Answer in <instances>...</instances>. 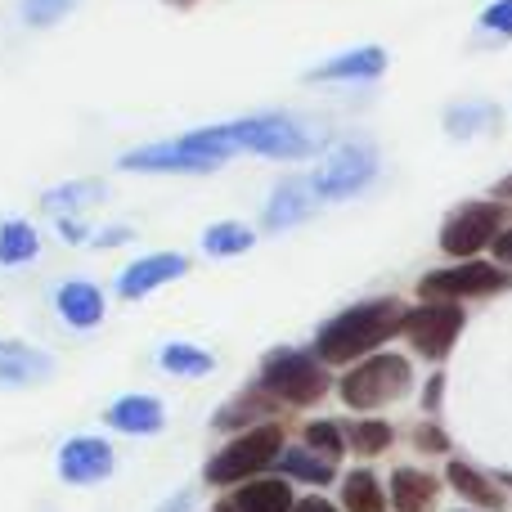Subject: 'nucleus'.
<instances>
[{
  "label": "nucleus",
  "mask_w": 512,
  "mask_h": 512,
  "mask_svg": "<svg viewBox=\"0 0 512 512\" xmlns=\"http://www.w3.org/2000/svg\"><path fill=\"white\" fill-rule=\"evenodd\" d=\"M405 324V310L396 301H360V306L342 310L337 319H328L315 337V351L319 360L328 364H346V360H360L364 351L382 346L387 337L400 333Z\"/></svg>",
  "instance_id": "nucleus-1"
},
{
  "label": "nucleus",
  "mask_w": 512,
  "mask_h": 512,
  "mask_svg": "<svg viewBox=\"0 0 512 512\" xmlns=\"http://www.w3.org/2000/svg\"><path fill=\"white\" fill-rule=\"evenodd\" d=\"M225 140L234 149H252V153H265V158H306L315 149L306 126H297L292 117H248V122H230L221 126Z\"/></svg>",
  "instance_id": "nucleus-2"
},
{
  "label": "nucleus",
  "mask_w": 512,
  "mask_h": 512,
  "mask_svg": "<svg viewBox=\"0 0 512 512\" xmlns=\"http://www.w3.org/2000/svg\"><path fill=\"white\" fill-rule=\"evenodd\" d=\"M409 382H414L409 378V360H400V355H373V360H364L360 369L342 378V400L351 409H378L405 396Z\"/></svg>",
  "instance_id": "nucleus-3"
},
{
  "label": "nucleus",
  "mask_w": 512,
  "mask_h": 512,
  "mask_svg": "<svg viewBox=\"0 0 512 512\" xmlns=\"http://www.w3.org/2000/svg\"><path fill=\"white\" fill-rule=\"evenodd\" d=\"M261 387L288 405H310L328 391V373L301 351H274L261 369Z\"/></svg>",
  "instance_id": "nucleus-4"
},
{
  "label": "nucleus",
  "mask_w": 512,
  "mask_h": 512,
  "mask_svg": "<svg viewBox=\"0 0 512 512\" xmlns=\"http://www.w3.org/2000/svg\"><path fill=\"white\" fill-rule=\"evenodd\" d=\"M279 459V432L274 427H252L239 441H230L212 463H207V481L225 486V481H248L252 472L270 468Z\"/></svg>",
  "instance_id": "nucleus-5"
},
{
  "label": "nucleus",
  "mask_w": 512,
  "mask_h": 512,
  "mask_svg": "<svg viewBox=\"0 0 512 512\" xmlns=\"http://www.w3.org/2000/svg\"><path fill=\"white\" fill-rule=\"evenodd\" d=\"M504 230V207L499 203H468L445 221V234H441V248L450 256H477L481 248L499 239Z\"/></svg>",
  "instance_id": "nucleus-6"
},
{
  "label": "nucleus",
  "mask_w": 512,
  "mask_h": 512,
  "mask_svg": "<svg viewBox=\"0 0 512 512\" xmlns=\"http://www.w3.org/2000/svg\"><path fill=\"white\" fill-rule=\"evenodd\" d=\"M373 171H378V158H373V149L346 144V149L328 153L324 167L310 176V189H315L319 198H351V194H360V189L369 185Z\"/></svg>",
  "instance_id": "nucleus-7"
},
{
  "label": "nucleus",
  "mask_w": 512,
  "mask_h": 512,
  "mask_svg": "<svg viewBox=\"0 0 512 512\" xmlns=\"http://www.w3.org/2000/svg\"><path fill=\"white\" fill-rule=\"evenodd\" d=\"M400 328H405V337L423 355L441 360V355H450L454 337H459V328H463V310L454 306V301H423L418 310H409Z\"/></svg>",
  "instance_id": "nucleus-8"
},
{
  "label": "nucleus",
  "mask_w": 512,
  "mask_h": 512,
  "mask_svg": "<svg viewBox=\"0 0 512 512\" xmlns=\"http://www.w3.org/2000/svg\"><path fill=\"white\" fill-rule=\"evenodd\" d=\"M508 288V270L504 265H486V261H472V265H454V270H436L418 283L427 301H450V297H490V292Z\"/></svg>",
  "instance_id": "nucleus-9"
},
{
  "label": "nucleus",
  "mask_w": 512,
  "mask_h": 512,
  "mask_svg": "<svg viewBox=\"0 0 512 512\" xmlns=\"http://www.w3.org/2000/svg\"><path fill=\"white\" fill-rule=\"evenodd\" d=\"M221 153L212 149H198V144H189L185 135L180 140H167V144H153V149H135L122 158L126 171H212L221 167Z\"/></svg>",
  "instance_id": "nucleus-10"
},
{
  "label": "nucleus",
  "mask_w": 512,
  "mask_h": 512,
  "mask_svg": "<svg viewBox=\"0 0 512 512\" xmlns=\"http://www.w3.org/2000/svg\"><path fill=\"white\" fill-rule=\"evenodd\" d=\"M113 468H117L113 450H108L104 441H95V436H72L59 454V472L72 486H95V481H104Z\"/></svg>",
  "instance_id": "nucleus-11"
},
{
  "label": "nucleus",
  "mask_w": 512,
  "mask_h": 512,
  "mask_svg": "<svg viewBox=\"0 0 512 512\" xmlns=\"http://www.w3.org/2000/svg\"><path fill=\"white\" fill-rule=\"evenodd\" d=\"M185 270H189V261H185V256H176V252L144 256V261L126 265V274H122V283H117V292H122V297H144V292H153V288H162V283L180 279Z\"/></svg>",
  "instance_id": "nucleus-12"
},
{
  "label": "nucleus",
  "mask_w": 512,
  "mask_h": 512,
  "mask_svg": "<svg viewBox=\"0 0 512 512\" xmlns=\"http://www.w3.org/2000/svg\"><path fill=\"white\" fill-rule=\"evenodd\" d=\"M104 423L117 427V432L149 436V432H158V427L167 423V414H162V400H153V396H122L104 414Z\"/></svg>",
  "instance_id": "nucleus-13"
},
{
  "label": "nucleus",
  "mask_w": 512,
  "mask_h": 512,
  "mask_svg": "<svg viewBox=\"0 0 512 512\" xmlns=\"http://www.w3.org/2000/svg\"><path fill=\"white\" fill-rule=\"evenodd\" d=\"M54 301H59L63 324H72V328H95L99 319H104V292H99L95 283H86V279L63 283Z\"/></svg>",
  "instance_id": "nucleus-14"
},
{
  "label": "nucleus",
  "mask_w": 512,
  "mask_h": 512,
  "mask_svg": "<svg viewBox=\"0 0 512 512\" xmlns=\"http://www.w3.org/2000/svg\"><path fill=\"white\" fill-rule=\"evenodd\" d=\"M382 68H387V54L378 45H369V50H351L342 59L319 63L310 72V81H373V77H382Z\"/></svg>",
  "instance_id": "nucleus-15"
},
{
  "label": "nucleus",
  "mask_w": 512,
  "mask_h": 512,
  "mask_svg": "<svg viewBox=\"0 0 512 512\" xmlns=\"http://www.w3.org/2000/svg\"><path fill=\"white\" fill-rule=\"evenodd\" d=\"M50 369H54V360L32 351V346H23V342L0 346V387H27V382L45 378Z\"/></svg>",
  "instance_id": "nucleus-16"
},
{
  "label": "nucleus",
  "mask_w": 512,
  "mask_h": 512,
  "mask_svg": "<svg viewBox=\"0 0 512 512\" xmlns=\"http://www.w3.org/2000/svg\"><path fill=\"white\" fill-rule=\"evenodd\" d=\"M436 495H441L436 477H427L418 468H400L391 477V504H396V512H432Z\"/></svg>",
  "instance_id": "nucleus-17"
},
{
  "label": "nucleus",
  "mask_w": 512,
  "mask_h": 512,
  "mask_svg": "<svg viewBox=\"0 0 512 512\" xmlns=\"http://www.w3.org/2000/svg\"><path fill=\"white\" fill-rule=\"evenodd\" d=\"M306 216H310V185L288 180V185L274 189L270 212H265V225H270V230H288V225L306 221Z\"/></svg>",
  "instance_id": "nucleus-18"
},
{
  "label": "nucleus",
  "mask_w": 512,
  "mask_h": 512,
  "mask_svg": "<svg viewBox=\"0 0 512 512\" xmlns=\"http://www.w3.org/2000/svg\"><path fill=\"white\" fill-rule=\"evenodd\" d=\"M234 512H292V490L288 481H252V486L239 490L234 499Z\"/></svg>",
  "instance_id": "nucleus-19"
},
{
  "label": "nucleus",
  "mask_w": 512,
  "mask_h": 512,
  "mask_svg": "<svg viewBox=\"0 0 512 512\" xmlns=\"http://www.w3.org/2000/svg\"><path fill=\"white\" fill-rule=\"evenodd\" d=\"M279 463L292 481H310V486H328L333 481V459L324 454H310V445H292V450H279Z\"/></svg>",
  "instance_id": "nucleus-20"
},
{
  "label": "nucleus",
  "mask_w": 512,
  "mask_h": 512,
  "mask_svg": "<svg viewBox=\"0 0 512 512\" xmlns=\"http://www.w3.org/2000/svg\"><path fill=\"white\" fill-rule=\"evenodd\" d=\"M41 252V239L27 221H5L0 225V265H23Z\"/></svg>",
  "instance_id": "nucleus-21"
},
{
  "label": "nucleus",
  "mask_w": 512,
  "mask_h": 512,
  "mask_svg": "<svg viewBox=\"0 0 512 512\" xmlns=\"http://www.w3.org/2000/svg\"><path fill=\"white\" fill-rule=\"evenodd\" d=\"M162 369L176 373V378H207V373H212V355L198 351V346L176 342L162 351Z\"/></svg>",
  "instance_id": "nucleus-22"
},
{
  "label": "nucleus",
  "mask_w": 512,
  "mask_h": 512,
  "mask_svg": "<svg viewBox=\"0 0 512 512\" xmlns=\"http://www.w3.org/2000/svg\"><path fill=\"white\" fill-rule=\"evenodd\" d=\"M450 481H454V490H459L463 499H472V504H481V508H499V490L490 486L481 472H472L468 463H450Z\"/></svg>",
  "instance_id": "nucleus-23"
},
{
  "label": "nucleus",
  "mask_w": 512,
  "mask_h": 512,
  "mask_svg": "<svg viewBox=\"0 0 512 512\" xmlns=\"http://www.w3.org/2000/svg\"><path fill=\"white\" fill-rule=\"evenodd\" d=\"M203 248L212 256H239L252 248V230L248 225H212L203 239Z\"/></svg>",
  "instance_id": "nucleus-24"
},
{
  "label": "nucleus",
  "mask_w": 512,
  "mask_h": 512,
  "mask_svg": "<svg viewBox=\"0 0 512 512\" xmlns=\"http://www.w3.org/2000/svg\"><path fill=\"white\" fill-rule=\"evenodd\" d=\"M346 508L351 512H382V490L373 472H351L346 477Z\"/></svg>",
  "instance_id": "nucleus-25"
},
{
  "label": "nucleus",
  "mask_w": 512,
  "mask_h": 512,
  "mask_svg": "<svg viewBox=\"0 0 512 512\" xmlns=\"http://www.w3.org/2000/svg\"><path fill=\"white\" fill-rule=\"evenodd\" d=\"M99 198H104V185H99V180H81V185L50 189L45 207H86V203H99Z\"/></svg>",
  "instance_id": "nucleus-26"
},
{
  "label": "nucleus",
  "mask_w": 512,
  "mask_h": 512,
  "mask_svg": "<svg viewBox=\"0 0 512 512\" xmlns=\"http://www.w3.org/2000/svg\"><path fill=\"white\" fill-rule=\"evenodd\" d=\"M351 441H355V450H364V454H382L391 441H396V432H391V423H378V418H364V423H355Z\"/></svg>",
  "instance_id": "nucleus-27"
},
{
  "label": "nucleus",
  "mask_w": 512,
  "mask_h": 512,
  "mask_svg": "<svg viewBox=\"0 0 512 512\" xmlns=\"http://www.w3.org/2000/svg\"><path fill=\"white\" fill-rule=\"evenodd\" d=\"M306 445H310V450H315V454H324V459H342V450H346V445H342V427H337V423H310L306 427Z\"/></svg>",
  "instance_id": "nucleus-28"
},
{
  "label": "nucleus",
  "mask_w": 512,
  "mask_h": 512,
  "mask_svg": "<svg viewBox=\"0 0 512 512\" xmlns=\"http://www.w3.org/2000/svg\"><path fill=\"white\" fill-rule=\"evenodd\" d=\"M490 117H495V108L490 104H477V108H454L450 113V135H477V131H486L490 126Z\"/></svg>",
  "instance_id": "nucleus-29"
},
{
  "label": "nucleus",
  "mask_w": 512,
  "mask_h": 512,
  "mask_svg": "<svg viewBox=\"0 0 512 512\" xmlns=\"http://www.w3.org/2000/svg\"><path fill=\"white\" fill-rule=\"evenodd\" d=\"M68 9H72V0H23V18L27 23H36V27L59 23Z\"/></svg>",
  "instance_id": "nucleus-30"
},
{
  "label": "nucleus",
  "mask_w": 512,
  "mask_h": 512,
  "mask_svg": "<svg viewBox=\"0 0 512 512\" xmlns=\"http://www.w3.org/2000/svg\"><path fill=\"white\" fill-rule=\"evenodd\" d=\"M256 414H265V400H256V396H243V400H234L225 414H216V427H234V423H252Z\"/></svg>",
  "instance_id": "nucleus-31"
},
{
  "label": "nucleus",
  "mask_w": 512,
  "mask_h": 512,
  "mask_svg": "<svg viewBox=\"0 0 512 512\" xmlns=\"http://www.w3.org/2000/svg\"><path fill=\"white\" fill-rule=\"evenodd\" d=\"M481 23H486L490 32H504V36H512V0H499V5H490L486 14H481Z\"/></svg>",
  "instance_id": "nucleus-32"
},
{
  "label": "nucleus",
  "mask_w": 512,
  "mask_h": 512,
  "mask_svg": "<svg viewBox=\"0 0 512 512\" xmlns=\"http://www.w3.org/2000/svg\"><path fill=\"white\" fill-rule=\"evenodd\" d=\"M418 445L423 450H450V441H445V432H436V427H418Z\"/></svg>",
  "instance_id": "nucleus-33"
},
{
  "label": "nucleus",
  "mask_w": 512,
  "mask_h": 512,
  "mask_svg": "<svg viewBox=\"0 0 512 512\" xmlns=\"http://www.w3.org/2000/svg\"><path fill=\"white\" fill-rule=\"evenodd\" d=\"M490 248H495V256H499V265H512V225L504 234H499L495 243H490Z\"/></svg>",
  "instance_id": "nucleus-34"
},
{
  "label": "nucleus",
  "mask_w": 512,
  "mask_h": 512,
  "mask_svg": "<svg viewBox=\"0 0 512 512\" xmlns=\"http://www.w3.org/2000/svg\"><path fill=\"white\" fill-rule=\"evenodd\" d=\"M189 508H194V495H189V490H185V495H171V499H167V504H162L158 512H189Z\"/></svg>",
  "instance_id": "nucleus-35"
},
{
  "label": "nucleus",
  "mask_w": 512,
  "mask_h": 512,
  "mask_svg": "<svg viewBox=\"0 0 512 512\" xmlns=\"http://www.w3.org/2000/svg\"><path fill=\"white\" fill-rule=\"evenodd\" d=\"M292 512H337L328 499H301V504H292Z\"/></svg>",
  "instance_id": "nucleus-36"
},
{
  "label": "nucleus",
  "mask_w": 512,
  "mask_h": 512,
  "mask_svg": "<svg viewBox=\"0 0 512 512\" xmlns=\"http://www.w3.org/2000/svg\"><path fill=\"white\" fill-rule=\"evenodd\" d=\"M59 230H63V239H68V243H81V239H86V225H77V221H63Z\"/></svg>",
  "instance_id": "nucleus-37"
},
{
  "label": "nucleus",
  "mask_w": 512,
  "mask_h": 512,
  "mask_svg": "<svg viewBox=\"0 0 512 512\" xmlns=\"http://www.w3.org/2000/svg\"><path fill=\"white\" fill-rule=\"evenodd\" d=\"M495 194H499V198H512V176H508V180H499Z\"/></svg>",
  "instance_id": "nucleus-38"
},
{
  "label": "nucleus",
  "mask_w": 512,
  "mask_h": 512,
  "mask_svg": "<svg viewBox=\"0 0 512 512\" xmlns=\"http://www.w3.org/2000/svg\"><path fill=\"white\" fill-rule=\"evenodd\" d=\"M216 512H234V508H216Z\"/></svg>",
  "instance_id": "nucleus-39"
}]
</instances>
